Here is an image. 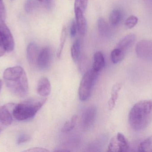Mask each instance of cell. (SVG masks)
Returning <instances> with one entry per match:
<instances>
[{"label": "cell", "mask_w": 152, "mask_h": 152, "mask_svg": "<svg viewBox=\"0 0 152 152\" xmlns=\"http://www.w3.org/2000/svg\"><path fill=\"white\" fill-rule=\"evenodd\" d=\"M66 27L64 26L62 28V31L61 34L60 40L58 49L57 51V56L58 58H60L61 56V53L63 51L65 42H66Z\"/></svg>", "instance_id": "7402d4cb"}, {"label": "cell", "mask_w": 152, "mask_h": 152, "mask_svg": "<svg viewBox=\"0 0 152 152\" xmlns=\"http://www.w3.org/2000/svg\"><path fill=\"white\" fill-rule=\"evenodd\" d=\"M77 29L81 35H86L87 30L86 20L83 15V12L79 9H75Z\"/></svg>", "instance_id": "8fae6325"}, {"label": "cell", "mask_w": 152, "mask_h": 152, "mask_svg": "<svg viewBox=\"0 0 152 152\" xmlns=\"http://www.w3.org/2000/svg\"><path fill=\"white\" fill-rule=\"evenodd\" d=\"M45 1V3H46V4L47 5V6H50L51 4L52 1V0H44Z\"/></svg>", "instance_id": "4dcf8cb0"}, {"label": "cell", "mask_w": 152, "mask_h": 152, "mask_svg": "<svg viewBox=\"0 0 152 152\" xmlns=\"http://www.w3.org/2000/svg\"><path fill=\"white\" fill-rule=\"evenodd\" d=\"M37 1H42L44 0H37Z\"/></svg>", "instance_id": "d590c367"}, {"label": "cell", "mask_w": 152, "mask_h": 152, "mask_svg": "<svg viewBox=\"0 0 152 152\" xmlns=\"http://www.w3.org/2000/svg\"><path fill=\"white\" fill-rule=\"evenodd\" d=\"M30 139V136L28 135L22 134H20L18 138L17 142H18V144H21L24 143L26 142H28Z\"/></svg>", "instance_id": "484cf974"}, {"label": "cell", "mask_w": 152, "mask_h": 152, "mask_svg": "<svg viewBox=\"0 0 152 152\" xmlns=\"http://www.w3.org/2000/svg\"><path fill=\"white\" fill-rule=\"evenodd\" d=\"M129 148V144L125 136L118 133L112 138L108 147L109 152H126Z\"/></svg>", "instance_id": "5b68a950"}, {"label": "cell", "mask_w": 152, "mask_h": 152, "mask_svg": "<svg viewBox=\"0 0 152 152\" xmlns=\"http://www.w3.org/2000/svg\"><path fill=\"white\" fill-rule=\"evenodd\" d=\"M125 53L119 48H116L111 53V59L114 64H117L123 60Z\"/></svg>", "instance_id": "d6986e66"}, {"label": "cell", "mask_w": 152, "mask_h": 152, "mask_svg": "<svg viewBox=\"0 0 152 152\" xmlns=\"http://www.w3.org/2000/svg\"><path fill=\"white\" fill-rule=\"evenodd\" d=\"M98 75V72L92 69L84 74L79 88V97L80 101H84L89 99Z\"/></svg>", "instance_id": "277c9868"}, {"label": "cell", "mask_w": 152, "mask_h": 152, "mask_svg": "<svg viewBox=\"0 0 152 152\" xmlns=\"http://www.w3.org/2000/svg\"><path fill=\"white\" fill-rule=\"evenodd\" d=\"M39 52L37 45L34 43H30L27 49V58L29 64L31 65L37 64Z\"/></svg>", "instance_id": "4fadbf2b"}, {"label": "cell", "mask_w": 152, "mask_h": 152, "mask_svg": "<svg viewBox=\"0 0 152 152\" xmlns=\"http://www.w3.org/2000/svg\"><path fill=\"white\" fill-rule=\"evenodd\" d=\"M4 8L5 7H4L3 0H0V10H1Z\"/></svg>", "instance_id": "1f68e13d"}, {"label": "cell", "mask_w": 152, "mask_h": 152, "mask_svg": "<svg viewBox=\"0 0 152 152\" xmlns=\"http://www.w3.org/2000/svg\"><path fill=\"white\" fill-rule=\"evenodd\" d=\"M137 37L135 34H130L124 37L118 44V48L126 53L134 45L136 41Z\"/></svg>", "instance_id": "7c38bea8"}, {"label": "cell", "mask_w": 152, "mask_h": 152, "mask_svg": "<svg viewBox=\"0 0 152 152\" xmlns=\"http://www.w3.org/2000/svg\"><path fill=\"white\" fill-rule=\"evenodd\" d=\"M152 120V100H142L132 107L129 114V121L136 131L145 129Z\"/></svg>", "instance_id": "6da1fadb"}, {"label": "cell", "mask_w": 152, "mask_h": 152, "mask_svg": "<svg viewBox=\"0 0 152 152\" xmlns=\"http://www.w3.org/2000/svg\"><path fill=\"white\" fill-rule=\"evenodd\" d=\"M6 86L11 93L19 97H24L28 92L27 77L23 68L19 66L6 69L3 74Z\"/></svg>", "instance_id": "7a4b0ae2"}, {"label": "cell", "mask_w": 152, "mask_h": 152, "mask_svg": "<svg viewBox=\"0 0 152 152\" xmlns=\"http://www.w3.org/2000/svg\"><path fill=\"white\" fill-rule=\"evenodd\" d=\"M2 86V81L0 79V93L1 90Z\"/></svg>", "instance_id": "e575fe53"}, {"label": "cell", "mask_w": 152, "mask_h": 152, "mask_svg": "<svg viewBox=\"0 0 152 152\" xmlns=\"http://www.w3.org/2000/svg\"><path fill=\"white\" fill-rule=\"evenodd\" d=\"M0 32L4 49L5 51H12L14 48V38L4 22L0 23Z\"/></svg>", "instance_id": "8992f818"}, {"label": "cell", "mask_w": 152, "mask_h": 152, "mask_svg": "<svg viewBox=\"0 0 152 152\" xmlns=\"http://www.w3.org/2000/svg\"><path fill=\"white\" fill-rule=\"evenodd\" d=\"M5 51L4 49L0 48V57H1L4 54V53L5 52Z\"/></svg>", "instance_id": "d6a6232c"}, {"label": "cell", "mask_w": 152, "mask_h": 152, "mask_svg": "<svg viewBox=\"0 0 152 152\" xmlns=\"http://www.w3.org/2000/svg\"><path fill=\"white\" fill-rule=\"evenodd\" d=\"M138 151L140 152H152V135L140 143Z\"/></svg>", "instance_id": "44dd1931"}, {"label": "cell", "mask_w": 152, "mask_h": 152, "mask_svg": "<svg viewBox=\"0 0 152 152\" xmlns=\"http://www.w3.org/2000/svg\"><path fill=\"white\" fill-rule=\"evenodd\" d=\"M96 114V109L95 106H91L86 109L81 117V126L83 129H89L94 123Z\"/></svg>", "instance_id": "9c48e42d"}, {"label": "cell", "mask_w": 152, "mask_h": 152, "mask_svg": "<svg viewBox=\"0 0 152 152\" xmlns=\"http://www.w3.org/2000/svg\"><path fill=\"white\" fill-rule=\"evenodd\" d=\"M37 93L43 97H46L50 94L51 90L50 82L48 78L45 77L40 78L37 83Z\"/></svg>", "instance_id": "30bf717a"}, {"label": "cell", "mask_w": 152, "mask_h": 152, "mask_svg": "<svg viewBox=\"0 0 152 152\" xmlns=\"http://www.w3.org/2000/svg\"><path fill=\"white\" fill-rule=\"evenodd\" d=\"M105 65V58L103 54L101 51L96 52L94 55V62L92 69L99 73Z\"/></svg>", "instance_id": "9a60e30c"}, {"label": "cell", "mask_w": 152, "mask_h": 152, "mask_svg": "<svg viewBox=\"0 0 152 152\" xmlns=\"http://www.w3.org/2000/svg\"><path fill=\"white\" fill-rule=\"evenodd\" d=\"M138 22V18L137 17L134 15H131L126 20L125 22V26L127 29L133 28Z\"/></svg>", "instance_id": "cb8c5ba5"}, {"label": "cell", "mask_w": 152, "mask_h": 152, "mask_svg": "<svg viewBox=\"0 0 152 152\" xmlns=\"http://www.w3.org/2000/svg\"><path fill=\"white\" fill-rule=\"evenodd\" d=\"M0 48H1V49H3L4 50L2 44L1 39V32H0ZM4 51H5V50H4Z\"/></svg>", "instance_id": "836d02e7"}, {"label": "cell", "mask_w": 152, "mask_h": 152, "mask_svg": "<svg viewBox=\"0 0 152 152\" xmlns=\"http://www.w3.org/2000/svg\"><path fill=\"white\" fill-rule=\"evenodd\" d=\"M123 19V14L121 11L118 9L113 10L111 12L110 21L113 26H117L121 22Z\"/></svg>", "instance_id": "e0dca14e"}, {"label": "cell", "mask_w": 152, "mask_h": 152, "mask_svg": "<svg viewBox=\"0 0 152 152\" xmlns=\"http://www.w3.org/2000/svg\"><path fill=\"white\" fill-rule=\"evenodd\" d=\"M36 3L34 0H27L26 4V10L28 12L32 11Z\"/></svg>", "instance_id": "4316f807"}, {"label": "cell", "mask_w": 152, "mask_h": 152, "mask_svg": "<svg viewBox=\"0 0 152 152\" xmlns=\"http://www.w3.org/2000/svg\"><path fill=\"white\" fill-rule=\"evenodd\" d=\"M97 27L100 35L104 37H108L110 34V27L105 20L99 18L97 21Z\"/></svg>", "instance_id": "ac0fdd59"}, {"label": "cell", "mask_w": 152, "mask_h": 152, "mask_svg": "<svg viewBox=\"0 0 152 152\" xmlns=\"http://www.w3.org/2000/svg\"><path fill=\"white\" fill-rule=\"evenodd\" d=\"M26 152H49L48 150L45 148H40V147H34V148H30L28 150L25 151Z\"/></svg>", "instance_id": "f1b7e54d"}, {"label": "cell", "mask_w": 152, "mask_h": 152, "mask_svg": "<svg viewBox=\"0 0 152 152\" xmlns=\"http://www.w3.org/2000/svg\"><path fill=\"white\" fill-rule=\"evenodd\" d=\"M122 87V84L120 83H117L114 84L112 90L111 96L108 101V106L110 110H112L114 109L116 104V101L118 97V94Z\"/></svg>", "instance_id": "2e32d148"}, {"label": "cell", "mask_w": 152, "mask_h": 152, "mask_svg": "<svg viewBox=\"0 0 152 152\" xmlns=\"http://www.w3.org/2000/svg\"><path fill=\"white\" fill-rule=\"evenodd\" d=\"M136 52L138 57L145 60L152 61V41L143 40L137 43Z\"/></svg>", "instance_id": "52a82bcc"}, {"label": "cell", "mask_w": 152, "mask_h": 152, "mask_svg": "<svg viewBox=\"0 0 152 152\" xmlns=\"http://www.w3.org/2000/svg\"><path fill=\"white\" fill-rule=\"evenodd\" d=\"M80 53V43L79 40H77L72 45L71 49V56L75 62H77L79 59Z\"/></svg>", "instance_id": "ffe728a7"}, {"label": "cell", "mask_w": 152, "mask_h": 152, "mask_svg": "<svg viewBox=\"0 0 152 152\" xmlns=\"http://www.w3.org/2000/svg\"><path fill=\"white\" fill-rule=\"evenodd\" d=\"M47 99L36 98L27 100L13 106L12 115L17 120L24 121L34 117Z\"/></svg>", "instance_id": "3957f363"}, {"label": "cell", "mask_w": 152, "mask_h": 152, "mask_svg": "<svg viewBox=\"0 0 152 152\" xmlns=\"http://www.w3.org/2000/svg\"><path fill=\"white\" fill-rule=\"evenodd\" d=\"M10 105H4L0 107V120L6 126L10 125L13 120V115L10 110Z\"/></svg>", "instance_id": "5bb4252c"}, {"label": "cell", "mask_w": 152, "mask_h": 152, "mask_svg": "<svg viewBox=\"0 0 152 152\" xmlns=\"http://www.w3.org/2000/svg\"><path fill=\"white\" fill-rule=\"evenodd\" d=\"M5 127H6V126L4 125V124L2 123L1 121L0 120V134H1V131L3 130L4 129Z\"/></svg>", "instance_id": "f546056e"}, {"label": "cell", "mask_w": 152, "mask_h": 152, "mask_svg": "<svg viewBox=\"0 0 152 152\" xmlns=\"http://www.w3.org/2000/svg\"><path fill=\"white\" fill-rule=\"evenodd\" d=\"M88 0H75V9H79L82 12L86 11L87 6Z\"/></svg>", "instance_id": "d4e9b609"}, {"label": "cell", "mask_w": 152, "mask_h": 152, "mask_svg": "<svg viewBox=\"0 0 152 152\" xmlns=\"http://www.w3.org/2000/svg\"><path fill=\"white\" fill-rule=\"evenodd\" d=\"M78 116L75 115L72 117L69 121L66 122L63 126L62 131L64 132H68L71 131L75 126L77 121Z\"/></svg>", "instance_id": "603a6c76"}, {"label": "cell", "mask_w": 152, "mask_h": 152, "mask_svg": "<svg viewBox=\"0 0 152 152\" xmlns=\"http://www.w3.org/2000/svg\"><path fill=\"white\" fill-rule=\"evenodd\" d=\"M77 26L76 22L75 21H73L71 24L70 27V35L72 37H75L77 34Z\"/></svg>", "instance_id": "83f0119b"}, {"label": "cell", "mask_w": 152, "mask_h": 152, "mask_svg": "<svg viewBox=\"0 0 152 152\" xmlns=\"http://www.w3.org/2000/svg\"><path fill=\"white\" fill-rule=\"evenodd\" d=\"M52 58V52L49 47L44 48L39 52L37 65L42 70H47L50 67Z\"/></svg>", "instance_id": "ba28073f"}]
</instances>
